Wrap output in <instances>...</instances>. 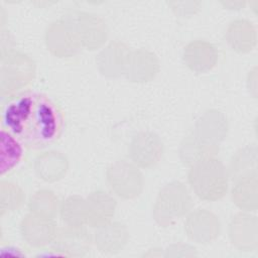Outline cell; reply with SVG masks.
I'll list each match as a JSON object with an SVG mask.
<instances>
[{
	"mask_svg": "<svg viewBox=\"0 0 258 258\" xmlns=\"http://www.w3.org/2000/svg\"><path fill=\"white\" fill-rule=\"evenodd\" d=\"M2 128L25 147L42 149L56 142L63 128L59 104L42 93L26 92L8 102L2 111Z\"/></svg>",
	"mask_w": 258,
	"mask_h": 258,
	"instance_id": "cell-1",
	"label": "cell"
},
{
	"mask_svg": "<svg viewBox=\"0 0 258 258\" xmlns=\"http://www.w3.org/2000/svg\"><path fill=\"white\" fill-rule=\"evenodd\" d=\"M187 179L201 200L215 202L227 192L229 173L219 159L208 156L190 165Z\"/></svg>",
	"mask_w": 258,
	"mask_h": 258,
	"instance_id": "cell-2",
	"label": "cell"
},
{
	"mask_svg": "<svg viewBox=\"0 0 258 258\" xmlns=\"http://www.w3.org/2000/svg\"><path fill=\"white\" fill-rule=\"evenodd\" d=\"M35 75L33 60L26 54L7 51L1 56V97L14 98L15 94L28 86Z\"/></svg>",
	"mask_w": 258,
	"mask_h": 258,
	"instance_id": "cell-3",
	"label": "cell"
},
{
	"mask_svg": "<svg viewBox=\"0 0 258 258\" xmlns=\"http://www.w3.org/2000/svg\"><path fill=\"white\" fill-rule=\"evenodd\" d=\"M191 205V198L184 184L173 181L160 190L154 205L153 216L161 227H167L185 215Z\"/></svg>",
	"mask_w": 258,
	"mask_h": 258,
	"instance_id": "cell-4",
	"label": "cell"
},
{
	"mask_svg": "<svg viewBox=\"0 0 258 258\" xmlns=\"http://www.w3.org/2000/svg\"><path fill=\"white\" fill-rule=\"evenodd\" d=\"M107 180L111 189L123 199L139 196L143 187L141 172L134 163L126 160H119L108 168Z\"/></svg>",
	"mask_w": 258,
	"mask_h": 258,
	"instance_id": "cell-5",
	"label": "cell"
},
{
	"mask_svg": "<svg viewBox=\"0 0 258 258\" xmlns=\"http://www.w3.org/2000/svg\"><path fill=\"white\" fill-rule=\"evenodd\" d=\"M57 231L53 218L31 212L20 223V233L23 240L35 248H42L52 243Z\"/></svg>",
	"mask_w": 258,
	"mask_h": 258,
	"instance_id": "cell-6",
	"label": "cell"
},
{
	"mask_svg": "<svg viewBox=\"0 0 258 258\" xmlns=\"http://www.w3.org/2000/svg\"><path fill=\"white\" fill-rule=\"evenodd\" d=\"M128 152L136 166L150 168L161 159L163 143L157 134L150 131H142L133 137Z\"/></svg>",
	"mask_w": 258,
	"mask_h": 258,
	"instance_id": "cell-7",
	"label": "cell"
},
{
	"mask_svg": "<svg viewBox=\"0 0 258 258\" xmlns=\"http://www.w3.org/2000/svg\"><path fill=\"white\" fill-rule=\"evenodd\" d=\"M53 243V250L66 256H84L90 250L92 237L83 227L66 226L58 229Z\"/></svg>",
	"mask_w": 258,
	"mask_h": 258,
	"instance_id": "cell-8",
	"label": "cell"
},
{
	"mask_svg": "<svg viewBox=\"0 0 258 258\" xmlns=\"http://www.w3.org/2000/svg\"><path fill=\"white\" fill-rule=\"evenodd\" d=\"M116 208V201L107 192L97 190L86 198L87 224L99 228L111 222Z\"/></svg>",
	"mask_w": 258,
	"mask_h": 258,
	"instance_id": "cell-9",
	"label": "cell"
},
{
	"mask_svg": "<svg viewBox=\"0 0 258 258\" xmlns=\"http://www.w3.org/2000/svg\"><path fill=\"white\" fill-rule=\"evenodd\" d=\"M226 133L227 120L225 117L216 110H210L198 120L191 134L208 145L217 146V142L223 140Z\"/></svg>",
	"mask_w": 258,
	"mask_h": 258,
	"instance_id": "cell-10",
	"label": "cell"
},
{
	"mask_svg": "<svg viewBox=\"0 0 258 258\" xmlns=\"http://www.w3.org/2000/svg\"><path fill=\"white\" fill-rule=\"evenodd\" d=\"M219 221L217 217L207 211L191 213L186 222L185 230L188 237L198 243H209L219 235Z\"/></svg>",
	"mask_w": 258,
	"mask_h": 258,
	"instance_id": "cell-11",
	"label": "cell"
},
{
	"mask_svg": "<svg viewBox=\"0 0 258 258\" xmlns=\"http://www.w3.org/2000/svg\"><path fill=\"white\" fill-rule=\"evenodd\" d=\"M128 237V231L124 224L110 222L97 228L94 242L96 247L104 253H117L127 244Z\"/></svg>",
	"mask_w": 258,
	"mask_h": 258,
	"instance_id": "cell-12",
	"label": "cell"
},
{
	"mask_svg": "<svg viewBox=\"0 0 258 258\" xmlns=\"http://www.w3.org/2000/svg\"><path fill=\"white\" fill-rule=\"evenodd\" d=\"M183 58L190 70L197 73H204L216 64L218 53L215 46L210 42L196 40L186 45Z\"/></svg>",
	"mask_w": 258,
	"mask_h": 258,
	"instance_id": "cell-13",
	"label": "cell"
},
{
	"mask_svg": "<svg viewBox=\"0 0 258 258\" xmlns=\"http://www.w3.org/2000/svg\"><path fill=\"white\" fill-rule=\"evenodd\" d=\"M25 146L12 133L1 128V175L11 173L24 158Z\"/></svg>",
	"mask_w": 258,
	"mask_h": 258,
	"instance_id": "cell-14",
	"label": "cell"
},
{
	"mask_svg": "<svg viewBox=\"0 0 258 258\" xmlns=\"http://www.w3.org/2000/svg\"><path fill=\"white\" fill-rule=\"evenodd\" d=\"M67 168V158L59 152H45L35 160L36 173L45 181L58 180L63 176Z\"/></svg>",
	"mask_w": 258,
	"mask_h": 258,
	"instance_id": "cell-15",
	"label": "cell"
},
{
	"mask_svg": "<svg viewBox=\"0 0 258 258\" xmlns=\"http://www.w3.org/2000/svg\"><path fill=\"white\" fill-rule=\"evenodd\" d=\"M114 57L104 49L99 55V67L103 75L118 77L125 73L126 62L129 55L127 47L121 42H112Z\"/></svg>",
	"mask_w": 258,
	"mask_h": 258,
	"instance_id": "cell-16",
	"label": "cell"
},
{
	"mask_svg": "<svg viewBox=\"0 0 258 258\" xmlns=\"http://www.w3.org/2000/svg\"><path fill=\"white\" fill-rule=\"evenodd\" d=\"M60 216L67 226L83 227L86 225V199L79 196L67 198L60 206Z\"/></svg>",
	"mask_w": 258,
	"mask_h": 258,
	"instance_id": "cell-17",
	"label": "cell"
},
{
	"mask_svg": "<svg viewBox=\"0 0 258 258\" xmlns=\"http://www.w3.org/2000/svg\"><path fill=\"white\" fill-rule=\"evenodd\" d=\"M24 201V194L21 188L10 181L2 180L0 183V209L1 216L5 213L19 209Z\"/></svg>",
	"mask_w": 258,
	"mask_h": 258,
	"instance_id": "cell-18",
	"label": "cell"
},
{
	"mask_svg": "<svg viewBox=\"0 0 258 258\" xmlns=\"http://www.w3.org/2000/svg\"><path fill=\"white\" fill-rule=\"evenodd\" d=\"M57 198L50 190H38L29 201V210L31 213L40 214L53 218L57 212Z\"/></svg>",
	"mask_w": 258,
	"mask_h": 258,
	"instance_id": "cell-19",
	"label": "cell"
}]
</instances>
